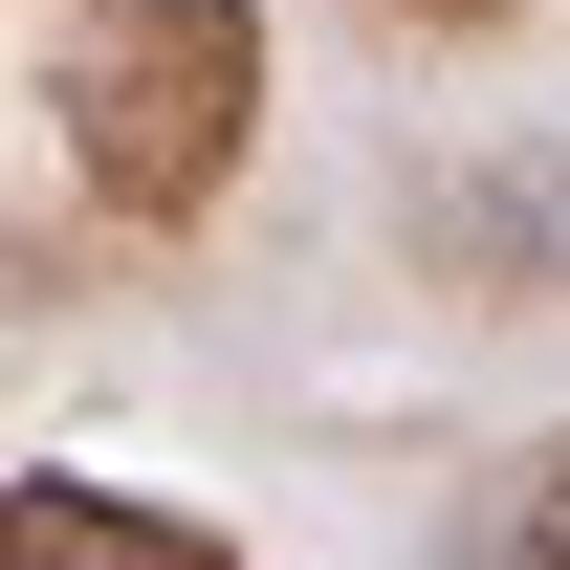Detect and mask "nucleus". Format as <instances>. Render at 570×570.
<instances>
[{"label":"nucleus","mask_w":570,"mask_h":570,"mask_svg":"<svg viewBox=\"0 0 570 570\" xmlns=\"http://www.w3.org/2000/svg\"><path fill=\"white\" fill-rule=\"evenodd\" d=\"M264 0H88L67 22V88H45V132H67L88 219H132V242H198L242 198V154H264Z\"/></svg>","instance_id":"1"},{"label":"nucleus","mask_w":570,"mask_h":570,"mask_svg":"<svg viewBox=\"0 0 570 570\" xmlns=\"http://www.w3.org/2000/svg\"><path fill=\"white\" fill-rule=\"evenodd\" d=\"M439 307H483V330H549L570 307V132H461L417 154V198H395Z\"/></svg>","instance_id":"2"},{"label":"nucleus","mask_w":570,"mask_h":570,"mask_svg":"<svg viewBox=\"0 0 570 570\" xmlns=\"http://www.w3.org/2000/svg\"><path fill=\"white\" fill-rule=\"evenodd\" d=\"M0 570H242V527L110 461H0Z\"/></svg>","instance_id":"3"},{"label":"nucleus","mask_w":570,"mask_h":570,"mask_svg":"<svg viewBox=\"0 0 570 570\" xmlns=\"http://www.w3.org/2000/svg\"><path fill=\"white\" fill-rule=\"evenodd\" d=\"M439 570H570V417L527 439V461H483V504H461Z\"/></svg>","instance_id":"4"},{"label":"nucleus","mask_w":570,"mask_h":570,"mask_svg":"<svg viewBox=\"0 0 570 570\" xmlns=\"http://www.w3.org/2000/svg\"><path fill=\"white\" fill-rule=\"evenodd\" d=\"M373 22H417V45H504V22H549V0H373Z\"/></svg>","instance_id":"5"}]
</instances>
